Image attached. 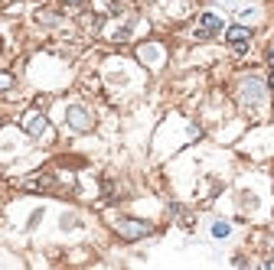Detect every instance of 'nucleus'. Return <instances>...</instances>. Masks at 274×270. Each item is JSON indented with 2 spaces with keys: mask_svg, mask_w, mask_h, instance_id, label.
<instances>
[{
  "mask_svg": "<svg viewBox=\"0 0 274 270\" xmlns=\"http://www.w3.org/2000/svg\"><path fill=\"white\" fill-rule=\"evenodd\" d=\"M23 124H26V134H30V137H43V134L49 131V124H46V117L39 114V111H26Z\"/></svg>",
  "mask_w": 274,
  "mask_h": 270,
  "instance_id": "f257e3e1",
  "label": "nucleus"
},
{
  "mask_svg": "<svg viewBox=\"0 0 274 270\" xmlns=\"http://www.w3.org/2000/svg\"><path fill=\"white\" fill-rule=\"evenodd\" d=\"M268 59H271V65H274V49H271V52H268Z\"/></svg>",
  "mask_w": 274,
  "mask_h": 270,
  "instance_id": "6e6552de",
  "label": "nucleus"
},
{
  "mask_svg": "<svg viewBox=\"0 0 274 270\" xmlns=\"http://www.w3.org/2000/svg\"><path fill=\"white\" fill-rule=\"evenodd\" d=\"M225 39L232 43V46H242V43H248V39H251V30H248V26H228Z\"/></svg>",
  "mask_w": 274,
  "mask_h": 270,
  "instance_id": "39448f33",
  "label": "nucleus"
},
{
  "mask_svg": "<svg viewBox=\"0 0 274 270\" xmlns=\"http://www.w3.org/2000/svg\"><path fill=\"white\" fill-rule=\"evenodd\" d=\"M212 234H216V238H225V234H228V225H225V222H216Z\"/></svg>",
  "mask_w": 274,
  "mask_h": 270,
  "instance_id": "0eeeda50",
  "label": "nucleus"
},
{
  "mask_svg": "<svg viewBox=\"0 0 274 270\" xmlns=\"http://www.w3.org/2000/svg\"><path fill=\"white\" fill-rule=\"evenodd\" d=\"M69 124L75 127V131H92V117H88L82 108H69Z\"/></svg>",
  "mask_w": 274,
  "mask_h": 270,
  "instance_id": "20e7f679",
  "label": "nucleus"
},
{
  "mask_svg": "<svg viewBox=\"0 0 274 270\" xmlns=\"http://www.w3.org/2000/svg\"><path fill=\"white\" fill-rule=\"evenodd\" d=\"M13 88V75L10 72H0V91H10Z\"/></svg>",
  "mask_w": 274,
  "mask_h": 270,
  "instance_id": "423d86ee",
  "label": "nucleus"
},
{
  "mask_svg": "<svg viewBox=\"0 0 274 270\" xmlns=\"http://www.w3.org/2000/svg\"><path fill=\"white\" fill-rule=\"evenodd\" d=\"M117 231L124 234V238H131V241H137V238H144V234H150V228L144 222H131V218H124V222L117 225Z\"/></svg>",
  "mask_w": 274,
  "mask_h": 270,
  "instance_id": "7ed1b4c3",
  "label": "nucleus"
},
{
  "mask_svg": "<svg viewBox=\"0 0 274 270\" xmlns=\"http://www.w3.org/2000/svg\"><path fill=\"white\" fill-rule=\"evenodd\" d=\"M65 3H82V0H65Z\"/></svg>",
  "mask_w": 274,
  "mask_h": 270,
  "instance_id": "1a4fd4ad",
  "label": "nucleus"
},
{
  "mask_svg": "<svg viewBox=\"0 0 274 270\" xmlns=\"http://www.w3.org/2000/svg\"><path fill=\"white\" fill-rule=\"evenodd\" d=\"M222 30V20L216 13H203L199 16V30H196V36L199 39H209V36H216V33Z\"/></svg>",
  "mask_w": 274,
  "mask_h": 270,
  "instance_id": "f03ea898",
  "label": "nucleus"
},
{
  "mask_svg": "<svg viewBox=\"0 0 274 270\" xmlns=\"http://www.w3.org/2000/svg\"><path fill=\"white\" fill-rule=\"evenodd\" d=\"M268 85H271V88H274V75H271V82H268Z\"/></svg>",
  "mask_w": 274,
  "mask_h": 270,
  "instance_id": "9d476101",
  "label": "nucleus"
}]
</instances>
